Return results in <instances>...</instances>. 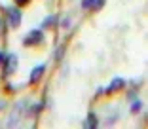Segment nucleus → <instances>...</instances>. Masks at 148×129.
Instances as JSON below:
<instances>
[{
  "instance_id": "9",
  "label": "nucleus",
  "mask_w": 148,
  "mask_h": 129,
  "mask_svg": "<svg viewBox=\"0 0 148 129\" xmlns=\"http://www.w3.org/2000/svg\"><path fill=\"white\" fill-rule=\"evenodd\" d=\"M93 4H95V0H82V8H84V10L93 8Z\"/></svg>"
},
{
  "instance_id": "8",
  "label": "nucleus",
  "mask_w": 148,
  "mask_h": 129,
  "mask_svg": "<svg viewBox=\"0 0 148 129\" xmlns=\"http://www.w3.org/2000/svg\"><path fill=\"white\" fill-rule=\"evenodd\" d=\"M140 108H143V103H140L139 99H137V101H133V104H131V112H133V114H137V112H139Z\"/></svg>"
},
{
  "instance_id": "4",
  "label": "nucleus",
  "mask_w": 148,
  "mask_h": 129,
  "mask_svg": "<svg viewBox=\"0 0 148 129\" xmlns=\"http://www.w3.org/2000/svg\"><path fill=\"white\" fill-rule=\"evenodd\" d=\"M123 86H125V80H123V78H120V76H116V78L112 80V84L106 87V93H114V91L122 89Z\"/></svg>"
},
{
  "instance_id": "3",
  "label": "nucleus",
  "mask_w": 148,
  "mask_h": 129,
  "mask_svg": "<svg viewBox=\"0 0 148 129\" xmlns=\"http://www.w3.org/2000/svg\"><path fill=\"white\" fill-rule=\"evenodd\" d=\"M8 15H10V25L19 27V23H21V12H19V8H10Z\"/></svg>"
},
{
  "instance_id": "7",
  "label": "nucleus",
  "mask_w": 148,
  "mask_h": 129,
  "mask_svg": "<svg viewBox=\"0 0 148 129\" xmlns=\"http://www.w3.org/2000/svg\"><path fill=\"white\" fill-rule=\"evenodd\" d=\"M53 25H55V15H49V17H46L42 21V27H44V29H51Z\"/></svg>"
},
{
  "instance_id": "5",
  "label": "nucleus",
  "mask_w": 148,
  "mask_h": 129,
  "mask_svg": "<svg viewBox=\"0 0 148 129\" xmlns=\"http://www.w3.org/2000/svg\"><path fill=\"white\" fill-rule=\"evenodd\" d=\"M44 70H46V64H38V67H34L32 69V72H31V84H36L42 78V74H44Z\"/></svg>"
},
{
  "instance_id": "13",
  "label": "nucleus",
  "mask_w": 148,
  "mask_h": 129,
  "mask_svg": "<svg viewBox=\"0 0 148 129\" xmlns=\"http://www.w3.org/2000/svg\"><path fill=\"white\" fill-rule=\"evenodd\" d=\"M4 106H6V103H4V101H0V110H2Z\"/></svg>"
},
{
  "instance_id": "10",
  "label": "nucleus",
  "mask_w": 148,
  "mask_h": 129,
  "mask_svg": "<svg viewBox=\"0 0 148 129\" xmlns=\"http://www.w3.org/2000/svg\"><path fill=\"white\" fill-rule=\"evenodd\" d=\"M29 2H31V0H15V4H17V8H19V6H27Z\"/></svg>"
},
{
  "instance_id": "1",
  "label": "nucleus",
  "mask_w": 148,
  "mask_h": 129,
  "mask_svg": "<svg viewBox=\"0 0 148 129\" xmlns=\"http://www.w3.org/2000/svg\"><path fill=\"white\" fill-rule=\"evenodd\" d=\"M42 42H44V32L40 29L31 30V32L25 36V40H23V44H25L27 47L29 46H38V44H42Z\"/></svg>"
},
{
  "instance_id": "11",
  "label": "nucleus",
  "mask_w": 148,
  "mask_h": 129,
  "mask_svg": "<svg viewBox=\"0 0 148 129\" xmlns=\"http://www.w3.org/2000/svg\"><path fill=\"white\" fill-rule=\"evenodd\" d=\"M6 89H8V93H13V91H15V89H13V86H12V84H6Z\"/></svg>"
},
{
  "instance_id": "12",
  "label": "nucleus",
  "mask_w": 148,
  "mask_h": 129,
  "mask_svg": "<svg viewBox=\"0 0 148 129\" xmlns=\"http://www.w3.org/2000/svg\"><path fill=\"white\" fill-rule=\"evenodd\" d=\"M4 59H6V53L0 51V64H4Z\"/></svg>"
},
{
  "instance_id": "6",
  "label": "nucleus",
  "mask_w": 148,
  "mask_h": 129,
  "mask_svg": "<svg viewBox=\"0 0 148 129\" xmlns=\"http://www.w3.org/2000/svg\"><path fill=\"white\" fill-rule=\"evenodd\" d=\"M97 125H99L97 116H95V114H89V116H87V120H86V127H97Z\"/></svg>"
},
{
  "instance_id": "2",
  "label": "nucleus",
  "mask_w": 148,
  "mask_h": 129,
  "mask_svg": "<svg viewBox=\"0 0 148 129\" xmlns=\"http://www.w3.org/2000/svg\"><path fill=\"white\" fill-rule=\"evenodd\" d=\"M15 69H17V55L10 53V55H6V59H4V74H13Z\"/></svg>"
}]
</instances>
